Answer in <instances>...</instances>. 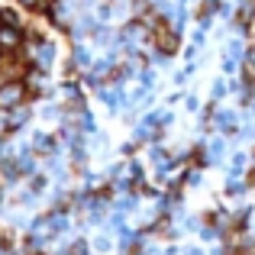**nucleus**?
I'll use <instances>...</instances> for the list:
<instances>
[{
  "mask_svg": "<svg viewBox=\"0 0 255 255\" xmlns=\"http://www.w3.org/2000/svg\"><path fill=\"white\" fill-rule=\"evenodd\" d=\"M246 55H249V36H243V32H236V36H230L223 42V49H220V68H223L226 78H236L239 68H243Z\"/></svg>",
  "mask_w": 255,
  "mask_h": 255,
  "instance_id": "nucleus-1",
  "label": "nucleus"
},
{
  "mask_svg": "<svg viewBox=\"0 0 255 255\" xmlns=\"http://www.w3.org/2000/svg\"><path fill=\"white\" fill-rule=\"evenodd\" d=\"M32 117H36V113H32L29 104H19V107H10V110H0V136H6V139L19 136V132L32 123Z\"/></svg>",
  "mask_w": 255,
  "mask_h": 255,
  "instance_id": "nucleus-2",
  "label": "nucleus"
},
{
  "mask_svg": "<svg viewBox=\"0 0 255 255\" xmlns=\"http://www.w3.org/2000/svg\"><path fill=\"white\" fill-rule=\"evenodd\" d=\"M23 52H26V58H29V65L45 68V71H52V68H55V62H58V45H55V39H52V36L39 39L36 45H26Z\"/></svg>",
  "mask_w": 255,
  "mask_h": 255,
  "instance_id": "nucleus-3",
  "label": "nucleus"
},
{
  "mask_svg": "<svg viewBox=\"0 0 255 255\" xmlns=\"http://www.w3.org/2000/svg\"><path fill=\"white\" fill-rule=\"evenodd\" d=\"M181 42H184V39H181V29H174V26L165 23V19L152 29V49L165 52V55H171V58L181 52Z\"/></svg>",
  "mask_w": 255,
  "mask_h": 255,
  "instance_id": "nucleus-4",
  "label": "nucleus"
},
{
  "mask_svg": "<svg viewBox=\"0 0 255 255\" xmlns=\"http://www.w3.org/2000/svg\"><path fill=\"white\" fill-rule=\"evenodd\" d=\"M29 87L26 81H0V110H10V107L29 104Z\"/></svg>",
  "mask_w": 255,
  "mask_h": 255,
  "instance_id": "nucleus-5",
  "label": "nucleus"
},
{
  "mask_svg": "<svg viewBox=\"0 0 255 255\" xmlns=\"http://www.w3.org/2000/svg\"><path fill=\"white\" fill-rule=\"evenodd\" d=\"M26 49V29L23 26H0V55H16Z\"/></svg>",
  "mask_w": 255,
  "mask_h": 255,
  "instance_id": "nucleus-6",
  "label": "nucleus"
},
{
  "mask_svg": "<svg viewBox=\"0 0 255 255\" xmlns=\"http://www.w3.org/2000/svg\"><path fill=\"white\" fill-rule=\"evenodd\" d=\"M239 126H243V120H239L236 110H230V107H217V113H213V129L223 132L226 139H236Z\"/></svg>",
  "mask_w": 255,
  "mask_h": 255,
  "instance_id": "nucleus-7",
  "label": "nucleus"
},
{
  "mask_svg": "<svg viewBox=\"0 0 255 255\" xmlns=\"http://www.w3.org/2000/svg\"><path fill=\"white\" fill-rule=\"evenodd\" d=\"M126 13H129V0H100L94 6V16L100 23H110V26H117V19H123Z\"/></svg>",
  "mask_w": 255,
  "mask_h": 255,
  "instance_id": "nucleus-8",
  "label": "nucleus"
},
{
  "mask_svg": "<svg viewBox=\"0 0 255 255\" xmlns=\"http://www.w3.org/2000/svg\"><path fill=\"white\" fill-rule=\"evenodd\" d=\"M23 81H26V87H29L32 100H45V97H49V84L52 81H49V71H45V68H36V65H32V68L26 71Z\"/></svg>",
  "mask_w": 255,
  "mask_h": 255,
  "instance_id": "nucleus-9",
  "label": "nucleus"
},
{
  "mask_svg": "<svg viewBox=\"0 0 255 255\" xmlns=\"http://www.w3.org/2000/svg\"><path fill=\"white\" fill-rule=\"evenodd\" d=\"M204 149H207V162L210 165H223L226 162V155H230V139L223 136V132H210L207 136V142H204Z\"/></svg>",
  "mask_w": 255,
  "mask_h": 255,
  "instance_id": "nucleus-10",
  "label": "nucleus"
},
{
  "mask_svg": "<svg viewBox=\"0 0 255 255\" xmlns=\"http://www.w3.org/2000/svg\"><path fill=\"white\" fill-rule=\"evenodd\" d=\"M149 162H152L155 171H168V168L178 165V155H171V149L162 145V142H149Z\"/></svg>",
  "mask_w": 255,
  "mask_h": 255,
  "instance_id": "nucleus-11",
  "label": "nucleus"
},
{
  "mask_svg": "<svg viewBox=\"0 0 255 255\" xmlns=\"http://www.w3.org/2000/svg\"><path fill=\"white\" fill-rule=\"evenodd\" d=\"M45 16L52 19V26H55V29H65V32H68L71 19H75V10H71L68 0H55V6H52V10L45 13Z\"/></svg>",
  "mask_w": 255,
  "mask_h": 255,
  "instance_id": "nucleus-12",
  "label": "nucleus"
},
{
  "mask_svg": "<svg viewBox=\"0 0 255 255\" xmlns=\"http://www.w3.org/2000/svg\"><path fill=\"white\" fill-rule=\"evenodd\" d=\"M94 45H87V42H75V49H71V62H75V68H81L87 71L94 65Z\"/></svg>",
  "mask_w": 255,
  "mask_h": 255,
  "instance_id": "nucleus-13",
  "label": "nucleus"
},
{
  "mask_svg": "<svg viewBox=\"0 0 255 255\" xmlns=\"http://www.w3.org/2000/svg\"><path fill=\"white\" fill-rule=\"evenodd\" d=\"M223 6V0H200L197 6V23H204L207 29L213 26V19H217V10Z\"/></svg>",
  "mask_w": 255,
  "mask_h": 255,
  "instance_id": "nucleus-14",
  "label": "nucleus"
},
{
  "mask_svg": "<svg viewBox=\"0 0 255 255\" xmlns=\"http://www.w3.org/2000/svg\"><path fill=\"white\" fill-rule=\"evenodd\" d=\"M252 165V158H249V152H243V149H236L230 155V174L233 178H246V168Z\"/></svg>",
  "mask_w": 255,
  "mask_h": 255,
  "instance_id": "nucleus-15",
  "label": "nucleus"
},
{
  "mask_svg": "<svg viewBox=\"0 0 255 255\" xmlns=\"http://www.w3.org/2000/svg\"><path fill=\"white\" fill-rule=\"evenodd\" d=\"M45 187H49V171H36L26 178V191L32 194V197H39V194H45Z\"/></svg>",
  "mask_w": 255,
  "mask_h": 255,
  "instance_id": "nucleus-16",
  "label": "nucleus"
},
{
  "mask_svg": "<svg viewBox=\"0 0 255 255\" xmlns=\"http://www.w3.org/2000/svg\"><path fill=\"white\" fill-rule=\"evenodd\" d=\"M246 191H249V184H246V178H226V184H223V194L230 200H236V197H246Z\"/></svg>",
  "mask_w": 255,
  "mask_h": 255,
  "instance_id": "nucleus-17",
  "label": "nucleus"
},
{
  "mask_svg": "<svg viewBox=\"0 0 255 255\" xmlns=\"http://www.w3.org/2000/svg\"><path fill=\"white\" fill-rule=\"evenodd\" d=\"M226 94H230V78L220 75L217 81L210 84V100H213V104H220V100H226Z\"/></svg>",
  "mask_w": 255,
  "mask_h": 255,
  "instance_id": "nucleus-18",
  "label": "nucleus"
},
{
  "mask_svg": "<svg viewBox=\"0 0 255 255\" xmlns=\"http://www.w3.org/2000/svg\"><path fill=\"white\" fill-rule=\"evenodd\" d=\"M16 3L29 13H49L52 6H55V0H16Z\"/></svg>",
  "mask_w": 255,
  "mask_h": 255,
  "instance_id": "nucleus-19",
  "label": "nucleus"
},
{
  "mask_svg": "<svg viewBox=\"0 0 255 255\" xmlns=\"http://www.w3.org/2000/svg\"><path fill=\"white\" fill-rule=\"evenodd\" d=\"M91 249L100 252V255L110 252V249H113V230H110V233H97V236H94V243H91Z\"/></svg>",
  "mask_w": 255,
  "mask_h": 255,
  "instance_id": "nucleus-20",
  "label": "nucleus"
},
{
  "mask_svg": "<svg viewBox=\"0 0 255 255\" xmlns=\"http://www.w3.org/2000/svg\"><path fill=\"white\" fill-rule=\"evenodd\" d=\"M0 13H3V23L6 26H23V23H19V13L13 10V6H0Z\"/></svg>",
  "mask_w": 255,
  "mask_h": 255,
  "instance_id": "nucleus-21",
  "label": "nucleus"
},
{
  "mask_svg": "<svg viewBox=\"0 0 255 255\" xmlns=\"http://www.w3.org/2000/svg\"><path fill=\"white\" fill-rule=\"evenodd\" d=\"M184 107L191 113H200V97H197V94H184Z\"/></svg>",
  "mask_w": 255,
  "mask_h": 255,
  "instance_id": "nucleus-22",
  "label": "nucleus"
},
{
  "mask_svg": "<svg viewBox=\"0 0 255 255\" xmlns=\"http://www.w3.org/2000/svg\"><path fill=\"white\" fill-rule=\"evenodd\" d=\"M136 152H139V142L132 139V142H123V149H120V155H123V158H132Z\"/></svg>",
  "mask_w": 255,
  "mask_h": 255,
  "instance_id": "nucleus-23",
  "label": "nucleus"
},
{
  "mask_svg": "<svg viewBox=\"0 0 255 255\" xmlns=\"http://www.w3.org/2000/svg\"><path fill=\"white\" fill-rule=\"evenodd\" d=\"M246 184H249V187H255V162L249 165V168H246Z\"/></svg>",
  "mask_w": 255,
  "mask_h": 255,
  "instance_id": "nucleus-24",
  "label": "nucleus"
},
{
  "mask_svg": "<svg viewBox=\"0 0 255 255\" xmlns=\"http://www.w3.org/2000/svg\"><path fill=\"white\" fill-rule=\"evenodd\" d=\"M246 233H249V236H255V207L249 210V226H246Z\"/></svg>",
  "mask_w": 255,
  "mask_h": 255,
  "instance_id": "nucleus-25",
  "label": "nucleus"
},
{
  "mask_svg": "<svg viewBox=\"0 0 255 255\" xmlns=\"http://www.w3.org/2000/svg\"><path fill=\"white\" fill-rule=\"evenodd\" d=\"M184 255H204V249H200V246H187Z\"/></svg>",
  "mask_w": 255,
  "mask_h": 255,
  "instance_id": "nucleus-26",
  "label": "nucleus"
},
{
  "mask_svg": "<svg viewBox=\"0 0 255 255\" xmlns=\"http://www.w3.org/2000/svg\"><path fill=\"white\" fill-rule=\"evenodd\" d=\"M0 26H3V13H0Z\"/></svg>",
  "mask_w": 255,
  "mask_h": 255,
  "instance_id": "nucleus-27",
  "label": "nucleus"
},
{
  "mask_svg": "<svg viewBox=\"0 0 255 255\" xmlns=\"http://www.w3.org/2000/svg\"><path fill=\"white\" fill-rule=\"evenodd\" d=\"M149 3H155V0H149Z\"/></svg>",
  "mask_w": 255,
  "mask_h": 255,
  "instance_id": "nucleus-28",
  "label": "nucleus"
}]
</instances>
